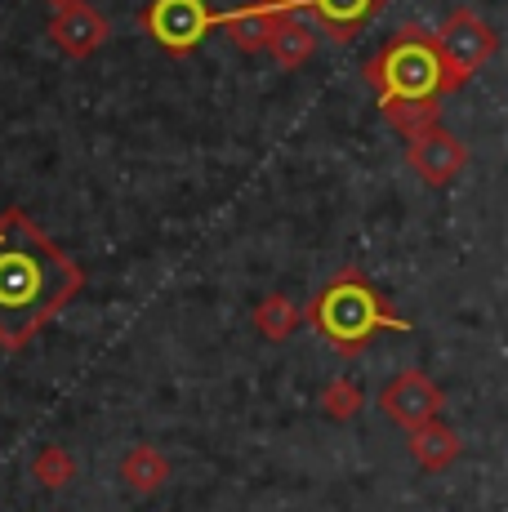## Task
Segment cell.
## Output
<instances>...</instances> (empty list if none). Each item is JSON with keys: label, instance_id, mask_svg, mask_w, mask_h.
<instances>
[{"label": "cell", "instance_id": "obj_1", "mask_svg": "<svg viewBox=\"0 0 508 512\" xmlns=\"http://www.w3.org/2000/svg\"><path fill=\"white\" fill-rule=\"evenodd\" d=\"M85 272L27 219L0 214V348L18 352L81 294Z\"/></svg>", "mask_w": 508, "mask_h": 512}, {"label": "cell", "instance_id": "obj_2", "mask_svg": "<svg viewBox=\"0 0 508 512\" xmlns=\"http://www.w3.org/2000/svg\"><path fill=\"white\" fill-rule=\"evenodd\" d=\"M366 85L379 94V103H406V98H442L459 90L446 72L437 41L424 27H402L375 58L366 63Z\"/></svg>", "mask_w": 508, "mask_h": 512}, {"label": "cell", "instance_id": "obj_3", "mask_svg": "<svg viewBox=\"0 0 508 512\" xmlns=\"http://www.w3.org/2000/svg\"><path fill=\"white\" fill-rule=\"evenodd\" d=\"M312 326L326 334L344 357L366 348V343L375 339V330H410L402 317L388 312V303L379 299V294L370 290V281L357 277V272H344L339 281H330L326 290H321V299L312 303Z\"/></svg>", "mask_w": 508, "mask_h": 512}, {"label": "cell", "instance_id": "obj_4", "mask_svg": "<svg viewBox=\"0 0 508 512\" xmlns=\"http://www.w3.org/2000/svg\"><path fill=\"white\" fill-rule=\"evenodd\" d=\"M433 41H437V54H442V63H446V72H451L455 85H464L468 76H473L477 67L491 63L495 49H500L491 23H486L482 14H473V9H455V14H446Z\"/></svg>", "mask_w": 508, "mask_h": 512}, {"label": "cell", "instance_id": "obj_5", "mask_svg": "<svg viewBox=\"0 0 508 512\" xmlns=\"http://www.w3.org/2000/svg\"><path fill=\"white\" fill-rule=\"evenodd\" d=\"M143 32L170 54H188L214 32V14L205 0H152L143 9Z\"/></svg>", "mask_w": 508, "mask_h": 512}, {"label": "cell", "instance_id": "obj_6", "mask_svg": "<svg viewBox=\"0 0 508 512\" xmlns=\"http://www.w3.org/2000/svg\"><path fill=\"white\" fill-rule=\"evenodd\" d=\"M442 401H446L442 388H437L424 370H402L384 392H379V410L406 432L433 423L437 415H442Z\"/></svg>", "mask_w": 508, "mask_h": 512}, {"label": "cell", "instance_id": "obj_7", "mask_svg": "<svg viewBox=\"0 0 508 512\" xmlns=\"http://www.w3.org/2000/svg\"><path fill=\"white\" fill-rule=\"evenodd\" d=\"M299 18H312L321 27V36L330 41H353L370 18H379L388 9V0H290Z\"/></svg>", "mask_w": 508, "mask_h": 512}, {"label": "cell", "instance_id": "obj_8", "mask_svg": "<svg viewBox=\"0 0 508 512\" xmlns=\"http://www.w3.org/2000/svg\"><path fill=\"white\" fill-rule=\"evenodd\" d=\"M406 156H410L415 174H419V179H424L428 187H446V183H455V179H459V170L468 165L464 143H459L455 134H446V130H433V134H424V139L406 143Z\"/></svg>", "mask_w": 508, "mask_h": 512}, {"label": "cell", "instance_id": "obj_9", "mask_svg": "<svg viewBox=\"0 0 508 512\" xmlns=\"http://www.w3.org/2000/svg\"><path fill=\"white\" fill-rule=\"evenodd\" d=\"M281 14H290V0H254V5H241L232 14H214V27H223L246 54H259V49H268L272 23Z\"/></svg>", "mask_w": 508, "mask_h": 512}, {"label": "cell", "instance_id": "obj_10", "mask_svg": "<svg viewBox=\"0 0 508 512\" xmlns=\"http://www.w3.org/2000/svg\"><path fill=\"white\" fill-rule=\"evenodd\" d=\"M50 36L67 58H90L94 49L107 41V18L90 5H72V9H63V14H54Z\"/></svg>", "mask_w": 508, "mask_h": 512}, {"label": "cell", "instance_id": "obj_11", "mask_svg": "<svg viewBox=\"0 0 508 512\" xmlns=\"http://www.w3.org/2000/svg\"><path fill=\"white\" fill-rule=\"evenodd\" d=\"M312 49H317V36H312L308 18H299L295 9H290V14H281L277 23H272L268 54L277 58L281 67H304L308 58H312Z\"/></svg>", "mask_w": 508, "mask_h": 512}, {"label": "cell", "instance_id": "obj_12", "mask_svg": "<svg viewBox=\"0 0 508 512\" xmlns=\"http://www.w3.org/2000/svg\"><path fill=\"white\" fill-rule=\"evenodd\" d=\"M410 455H415V464L419 468H428V472H446L459 459V437L451 428H446L442 419H433V423H424V428H415L410 432Z\"/></svg>", "mask_w": 508, "mask_h": 512}, {"label": "cell", "instance_id": "obj_13", "mask_svg": "<svg viewBox=\"0 0 508 512\" xmlns=\"http://www.w3.org/2000/svg\"><path fill=\"white\" fill-rule=\"evenodd\" d=\"M379 107H384V121L393 125L406 143L442 130V103H437V98H406V103H379Z\"/></svg>", "mask_w": 508, "mask_h": 512}, {"label": "cell", "instance_id": "obj_14", "mask_svg": "<svg viewBox=\"0 0 508 512\" xmlns=\"http://www.w3.org/2000/svg\"><path fill=\"white\" fill-rule=\"evenodd\" d=\"M121 477L130 481L134 490H161L165 481H170V459L152 446H134L121 464Z\"/></svg>", "mask_w": 508, "mask_h": 512}, {"label": "cell", "instance_id": "obj_15", "mask_svg": "<svg viewBox=\"0 0 508 512\" xmlns=\"http://www.w3.org/2000/svg\"><path fill=\"white\" fill-rule=\"evenodd\" d=\"M254 326H259V334H268V339H286V334L299 326V308L286 294H268V299L254 308Z\"/></svg>", "mask_w": 508, "mask_h": 512}, {"label": "cell", "instance_id": "obj_16", "mask_svg": "<svg viewBox=\"0 0 508 512\" xmlns=\"http://www.w3.org/2000/svg\"><path fill=\"white\" fill-rule=\"evenodd\" d=\"M72 472H76V464H72V455H67L63 446H45L41 455H36V464H32V477L41 481V486H50V490H63L67 481H72Z\"/></svg>", "mask_w": 508, "mask_h": 512}, {"label": "cell", "instance_id": "obj_17", "mask_svg": "<svg viewBox=\"0 0 508 512\" xmlns=\"http://www.w3.org/2000/svg\"><path fill=\"white\" fill-rule=\"evenodd\" d=\"M321 406H326V415H335V419H353L357 406H361V392L348 379H335L326 392H321Z\"/></svg>", "mask_w": 508, "mask_h": 512}, {"label": "cell", "instance_id": "obj_18", "mask_svg": "<svg viewBox=\"0 0 508 512\" xmlns=\"http://www.w3.org/2000/svg\"><path fill=\"white\" fill-rule=\"evenodd\" d=\"M45 5L54 9V14H63V9H72V5H81V0H45Z\"/></svg>", "mask_w": 508, "mask_h": 512}]
</instances>
